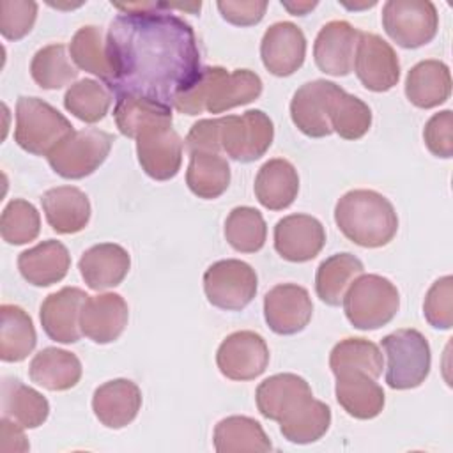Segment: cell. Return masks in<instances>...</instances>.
Masks as SVG:
<instances>
[{
  "label": "cell",
  "mask_w": 453,
  "mask_h": 453,
  "mask_svg": "<svg viewBox=\"0 0 453 453\" xmlns=\"http://www.w3.org/2000/svg\"><path fill=\"white\" fill-rule=\"evenodd\" d=\"M111 96L113 94L104 83L83 78L65 90L64 108L81 122L96 124L106 117L111 106Z\"/></svg>",
  "instance_id": "39"
},
{
  "label": "cell",
  "mask_w": 453,
  "mask_h": 453,
  "mask_svg": "<svg viewBox=\"0 0 453 453\" xmlns=\"http://www.w3.org/2000/svg\"><path fill=\"white\" fill-rule=\"evenodd\" d=\"M267 225L264 216L255 207H234L225 219V239L241 253H257L264 248Z\"/></svg>",
  "instance_id": "40"
},
{
  "label": "cell",
  "mask_w": 453,
  "mask_h": 453,
  "mask_svg": "<svg viewBox=\"0 0 453 453\" xmlns=\"http://www.w3.org/2000/svg\"><path fill=\"white\" fill-rule=\"evenodd\" d=\"M255 196L269 211L290 207L299 191V175L287 159L274 157L265 161L255 177Z\"/></svg>",
  "instance_id": "28"
},
{
  "label": "cell",
  "mask_w": 453,
  "mask_h": 453,
  "mask_svg": "<svg viewBox=\"0 0 453 453\" xmlns=\"http://www.w3.org/2000/svg\"><path fill=\"white\" fill-rule=\"evenodd\" d=\"M216 365L230 380H253L269 365V347L255 331H235L219 343Z\"/></svg>",
  "instance_id": "11"
},
{
  "label": "cell",
  "mask_w": 453,
  "mask_h": 453,
  "mask_svg": "<svg viewBox=\"0 0 453 453\" xmlns=\"http://www.w3.org/2000/svg\"><path fill=\"white\" fill-rule=\"evenodd\" d=\"M262 94V80L255 71H226L219 65H205L191 88L177 96L173 108L179 113L198 115L202 111L223 113L248 104Z\"/></svg>",
  "instance_id": "2"
},
{
  "label": "cell",
  "mask_w": 453,
  "mask_h": 453,
  "mask_svg": "<svg viewBox=\"0 0 453 453\" xmlns=\"http://www.w3.org/2000/svg\"><path fill=\"white\" fill-rule=\"evenodd\" d=\"M264 67L274 76H290L304 62L306 37L292 21L273 23L260 42Z\"/></svg>",
  "instance_id": "18"
},
{
  "label": "cell",
  "mask_w": 453,
  "mask_h": 453,
  "mask_svg": "<svg viewBox=\"0 0 453 453\" xmlns=\"http://www.w3.org/2000/svg\"><path fill=\"white\" fill-rule=\"evenodd\" d=\"M2 451H27L30 446H28V441L23 434V426L18 425L16 421L9 419V418H4L2 416Z\"/></svg>",
  "instance_id": "49"
},
{
  "label": "cell",
  "mask_w": 453,
  "mask_h": 453,
  "mask_svg": "<svg viewBox=\"0 0 453 453\" xmlns=\"http://www.w3.org/2000/svg\"><path fill=\"white\" fill-rule=\"evenodd\" d=\"M142 407V391L129 379H113L96 388L92 396V411L106 428H124Z\"/></svg>",
  "instance_id": "22"
},
{
  "label": "cell",
  "mask_w": 453,
  "mask_h": 453,
  "mask_svg": "<svg viewBox=\"0 0 453 453\" xmlns=\"http://www.w3.org/2000/svg\"><path fill=\"white\" fill-rule=\"evenodd\" d=\"M81 372L78 356L58 347L39 350L28 366L30 380L48 391H67L74 388L81 379Z\"/></svg>",
  "instance_id": "29"
},
{
  "label": "cell",
  "mask_w": 453,
  "mask_h": 453,
  "mask_svg": "<svg viewBox=\"0 0 453 453\" xmlns=\"http://www.w3.org/2000/svg\"><path fill=\"white\" fill-rule=\"evenodd\" d=\"M363 262L352 253H336L326 258L315 274V292L319 299L329 306H338L343 301L347 288L363 274Z\"/></svg>",
  "instance_id": "34"
},
{
  "label": "cell",
  "mask_w": 453,
  "mask_h": 453,
  "mask_svg": "<svg viewBox=\"0 0 453 453\" xmlns=\"http://www.w3.org/2000/svg\"><path fill=\"white\" fill-rule=\"evenodd\" d=\"M69 267L71 255L57 239L42 241L18 257V269L23 280L34 287H50L62 281Z\"/></svg>",
  "instance_id": "24"
},
{
  "label": "cell",
  "mask_w": 453,
  "mask_h": 453,
  "mask_svg": "<svg viewBox=\"0 0 453 453\" xmlns=\"http://www.w3.org/2000/svg\"><path fill=\"white\" fill-rule=\"evenodd\" d=\"M423 315L435 329H451L453 326V278L442 276L432 283L425 296Z\"/></svg>",
  "instance_id": "44"
},
{
  "label": "cell",
  "mask_w": 453,
  "mask_h": 453,
  "mask_svg": "<svg viewBox=\"0 0 453 453\" xmlns=\"http://www.w3.org/2000/svg\"><path fill=\"white\" fill-rule=\"evenodd\" d=\"M331 425V409L313 396L299 409L280 421L281 435L294 444H310L319 441Z\"/></svg>",
  "instance_id": "38"
},
{
  "label": "cell",
  "mask_w": 453,
  "mask_h": 453,
  "mask_svg": "<svg viewBox=\"0 0 453 453\" xmlns=\"http://www.w3.org/2000/svg\"><path fill=\"white\" fill-rule=\"evenodd\" d=\"M73 131L71 122L50 103L39 97H18L14 140L23 150L48 156Z\"/></svg>",
  "instance_id": "5"
},
{
  "label": "cell",
  "mask_w": 453,
  "mask_h": 453,
  "mask_svg": "<svg viewBox=\"0 0 453 453\" xmlns=\"http://www.w3.org/2000/svg\"><path fill=\"white\" fill-rule=\"evenodd\" d=\"M451 74L449 67L435 58L421 60L411 67L405 78L407 99L423 110L435 108L449 99Z\"/></svg>",
  "instance_id": "27"
},
{
  "label": "cell",
  "mask_w": 453,
  "mask_h": 453,
  "mask_svg": "<svg viewBox=\"0 0 453 453\" xmlns=\"http://www.w3.org/2000/svg\"><path fill=\"white\" fill-rule=\"evenodd\" d=\"M0 359L5 363H19L32 354L37 334L30 315L16 304L0 306Z\"/></svg>",
  "instance_id": "33"
},
{
  "label": "cell",
  "mask_w": 453,
  "mask_h": 453,
  "mask_svg": "<svg viewBox=\"0 0 453 453\" xmlns=\"http://www.w3.org/2000/svg\"><path fill=\"white\" fill-rule=\"evenodd\" d=\"M423 140L426 149L442 159L453 156V113L442 110L428 119L423 129Z\"/></svg>",
  "instance_id": "46"
},
{
  "label": "cell",
  "mask_w": 453,
  "mask_h": 453,
  "mask_svg": "<svg viewBox=\"0 0 453 453\" xmlns=\"http://www.w3.org/2000/svg\"><path fill=\"white\" fill-rule=\"evenodd\" d=\"M50 414V403L34 388L19 379L4 377L2 380V416L16 421L23 428L41 426Z\"/></svg>",
  "instance_id": "31"
},
{
  "label": "cell",
  "mask_w": 453,
  "mask_h": 453,
  "mask_svg": "<svg viewBox=\"0 0 453 453\" xmlns=\"http://www.w3.org/2000/svg\"><path fill=\"white\" fill-rule=\"evenodd\" d=\"M186 184L198 198L214 200L221 196L230 184L228 161L216 152L189 154Z\"/></svg>",
  "instance_id": "35"
},
{
  "label": "cell",
  "mask_w": 453,
  "mask_h": 453,
  "mask_svg": "<svg viewBox=\"0 0 453 453\" xmlns=\"http://www.w3.org/2000/svg\"><path fill=\"white\" fill-rule=\"evenodd\" d=\"M386 354V382L391 389H412L425 382L432 366L428 340L418 329H396L380 342Z\"/></svg>",
  "instance_id": "6"
},
{
  "label": "cell",
  "mask_w": 453,
  "mask_h": 453,
  "mask_svg": "<svg viewBox=\"0 0 453 453\" xmlns=\"http://www.w3.org/2000/svg\"><path fill=\"white\" fill-rule=\"evenodd\" d=\"M313 396L310 384L296 373H276L262 380L255 391L260 414L281 421Z\"/></svg>",
  "instance_id": "21"
},
{
  "label": "cell",
  "mask_w": 453,
  "mask_h": 453,
  "mask_svg": "<svg viewBox=\"0 0 453 453\" xmlns=\"http://www.w3.org/2000/svg\"><path fill=\"white\" fill-rule=\"evenodd\" d=\"M340 232L357 246L380 248L393 241L398 216L393 203L373 189H350L334 205Z\"/></svg>",
  "instance_id": "3"
},
{
  "label": "cell",
  "mask_w": 453,
  "mask_h": 453,
  "mask_svg": "<svg viewBox=\"0 0 453 453\" xmlns=\"http://www.w3.org/2000/svg\"><path fill=\"white\" fill-rule=\"evenodd\" d=\"M69 55L78 69L97 76L104 85L111 81L113 73L106 51V39L99 27L87 25L78 28L71 39Z\"/></svg>",
  "instance_id": "37"
},
{
  "label": "cell",
  "mask_w": 453,
  "mask_h": 453,
  "mask_svg": "<svg viewBox=\"0 0 453 453\" xmlns=\"http://www.w3.org/2000/svg\"><path fill=\"white\" fill-rule=\"evenodd\" d=\"M113 142V134L97 127H85L67 134L46 157L57 175L83 179L104 163Z\"/></svg>",
  "instance_id": "7"
},
{
  "label": "cell",
  "mask_w": 453,
  "mask_h": 453,
  "mask_svg": "<svg viewBox=\"0 0 453 453\" xmlns=\"http://www.w3.org/2000/svg\"><path fill=\"white\" fill-rule=\"evenodd\" d=\"M347 320L363 331L389 324L400 308L398 288L380 274H359L343 296Z\"/></svg>",
  "instance_id": "4"
},
{
  "label": "cell",
  "mask_w": 453,
  "mask_h": 453,
  "mask_svg": "<svg viewBox=\"0 0 453 453\" xmlns=\"http://www.w3.org/2000/svg\"><path fill=\"white\" fill-rule=\"evenodd\" d=\"M113 117L119 131L134 138L147 129L157 126H172V108L159 104L156 101H149L134 96H120L115 99Z\"/></svg>",
  "instance_id": "32"
},
{
  "label": "cell",
  "mask_w": 453,
  "mask_h": 453,
  "mask_svg": "<svg viewBox=\"0 0 453 453\" xmlns=\"http://www.w3.org/2000/svg\"><path fill=\"white\" fill-rule=\"evenodd\" d=\"M129 267V253L115 242H101L88 248L78 262L80 274L92 290H106L120 285Z\"/></svg>",
  "instance_id": "23"
},
{
  "label": "cell",
  "mask_w": 453,
  "mask_h": 453,
  "mask_svg": "<svg viewBox=\"0 0 453 453\" xmlns=\"http://www.w3.org/2000/svg\"><path fill=\"white\" fill-rule=\"evenodd\" d=\"M39 230L41 216L30 202L23 198H12L4 207L0 219V234L7 244H27L39 235Z\"/></svg>",
  "instance_id": "43"
},
{
  "label": "cell",
  "mask_w": 453,
  "mask_h": 453,
  "mask_svg": "<svg viewBox=\"0 0 453 453\" xmlns=\"http://www.w3.org/2000/svg\"><path fill=\"white\" fill-rule=\"evenodd\" d=\"M326 244L322 223L310 214H290L274 226V250L288 262H308Z\"/></svg>",
  "instance_id": "16"
},
{
  "label": "cell",
  "mask_w": 453,
  "mask_h": 453,
  "mask_svg": "<svg viewBox=\"0 0 453 453\" xmlns=\"http://www.w3.org/2000/svg\"><path fill=\"white\" fill-rule=\"evenodd\" d=\"M334 395L342 409L356 419L377 418L384 409V391L365 372H343L334 375Z\"/></svg>",
  "instance_id": "26"
},
{
  "label": "cell",
  "mask_w": 453,
  "mask_h": 453,
  "mask_svg": "<svg viewBox=\"0 0 453 453\" xmlns=\"http://www.w3.org/2000/svg\"><path fill=\"white\" fill-rule=\"evenodd\" d=\"M382 27L402 48L428 44L439 28V14L430 0H388L382 7Z\"/></svg>",
  "instance_id": "8"
},
{
  "label": "cell",
  "mask_w": 453,
  "mask_h": 453,
  "mask_svg": "<svg viewBox=\"0 0 453 453\" xmlns=\"http://www.w3.org/2000/svg\"><path fill=\"white\" fill-rule=\"evenodd\" d=\"M71 60L64 44H48L35 51L30 62V74L41 88H62L78 78V67Z\"/></svg>",
  "instance_id": "41"
},
{
  "label": "cell",
  "mask_w": 453,
  "mask_h": 453,
  "mask_svg": "<svg viewBox=\"0 0 453 453\" xmlns=\"http://www.w3.org/2000/svg\"><path fill=\"white\" fill-rule=\"evenodd\" d=\"M354 71L372 92L391 90L400 80V62L393 46L373 32H361L354 55Z\"/></svg>",
  "instance_id": "12"
},
{
  "label": "cell",
  "mask_w": 453,
  "mask_h": 453,
  "mask_svg": "<svg viewBox=\"0 0 453 453\" xmlns=\"http://www.w3.org/2000/svg\"><path fill=\"white\" fill-rule=\"evenodd\" d=\"M111 5L122 11L106 34L111 81L117 97L134 96L173 108L177 96L200 74V50L188 21L170 12L166 2Z\"/></svg>",
  "instance_id": "1"
},
{
  "label": "cell",
  "mask_w": 453,
  "mask_h": 453,
  "mask_svg": "<svg viewBox=\"0 0 453 453\" xmlns=\"http://www.w3.org/2000/svg\"><path fill=\"white\" fill-rule=\"evenodd\" d=\"M258 278L255 269L237 258L218 260L203 273V292L207 301L226 311L246 308L257 294Z\"/></svg>",
  "instance_id": "9"
},
{
  "label": "cell",
  "mask_w": 453,
  "mask_h": 453,
  "mask_svg": "<svg viewBox=\"0 0 453 453\" xmlns=\"http://www.w3.org/2000/svg\"><path fill=\"white\" fill-rule=\"evenodd\" d=\"M221 150L230 159L251 163L260 159L274 138V124L262 110H248L242 115L219 117Z\"/></svg>",
  "instance_id": "10"
},
{
  "label": "cell",
  "mask_w": 453,
  "mask_h": 453,
  "mask_svg": "<svg viewBox=\"0 0 453 453\" xmlns=\"http://www.w3.org/2000/svg\"><path fill=\"white\" fill-rule=\"evenodd\" d=\"M42 211L48 225L57 234L81 232L90 219L88 196L74 186H57L48 189L42 198Z\"/></svg>",
  "instance_id": "25"
},
{
  "label": "cell",
  "mask_w": 453,
  "mask_h": 453,
  "mask_svg": "<svg viewBox=\"0 0 453 453\" xmlns=\"http://www.w3.org/2000/svg\"><path fill=\"white\" fill-rule=\"evenodd\" d=\"M37 4L32 0H4L0 4V32L7 41H19L34 28Z\"/></svg>",
  "instance_id": "45"
},
{
  "label": "cell",
  "mask_w": 453,
  "mask_h": 453,
  "mask_svg": "<svg viewBox=\"0 0 453 453\" xmlns=\"http://www.w3.org/2000/svg\"><path fill=\"white\" fill-rule=\"evenodd\" d=\"M331 129L343 140L363 138L372 126V110L357 96L347 94L343 88L336 94L329 111Z\"/></svg>",
  "instance_id": "42"
},
{
  "label": "cell",
  "mask_w": 453,
  "mask_h": 453,
  "mask_svg": "<svg viewBox=\"0 0 453 453\" xmlns=\"http://www.w3.org/2000/svg\"><path fill=\"white\" fill-rule=\"evenodd\" d=\"M281 5L294 16H304L308 14L311 9L317 7V2H285L281 0Z\"/></svg>",
  "instance_id": "50"
},
{
  "label": "cell",
  "mask_w": 453,
  "mask_h": 453,
  "mask_svg": "<svg viewBox=\"0 0 453 453\" xmlns=\"http://www.w3.org/2000/svg\"><path fill=\"white\" fill-rule=\"evenodd\" d=\"M340 90V85L327 80H313L301 85L290 101L294 126L310 138L329 136L333 133L329 111L333 99Z\"/></svg>",
  "instance_id": "13"
},
{
  "label": "cell",
  "mask_w": 453,
  "mask_h": 453,
  "mask_svg": "<svg viewBox=\"0 0 453 453\" xmlns=\"http://www.w3.org/2000/svg\"><path fill=\"white\" fill-rule=\"evenodd\" d=\"M127 319L129 308L120 294L87 296L80 313V329L94 343H111L124 333Z\"/></svg>",
  "instance_id": "17"
},
{
  "label": "cell",
  "mask_w": 453,
  "mask_h": 453,
  "mask_svg": "<svg viewBox=\"0 0 453 453\" xmlns=\"http://www.w3.org/2000/svg\"><path fill=\"white\" fill-rule=\"evenodd\" d=\"M219 131H221L219 117L218 119H202V120L195 122L184 140V147H186L188 154H193V152L219 154V150H221Z\"/></svg>",
  "instance_id": "47"
},
{
  "label": "cell",
  "mask_w": 453,
  "mask_h": 453,
  "mask_svg": "<svg viewBox=\"0 0 453 453\" xmlns=\"http://www.w3.org/2000/svg\"><path fill=\"white\" fill-rule=\"evenodd\" d=\"M218 11L226 19L228 23L235 27H251L262 21L265 11H267V2H258V0H219Z\"/></svg>",
  "instance_id": "48"
},
{
  "label": "cell",
  "mask_w": 453,
  "mask_h": 453,
  "mask_svg": "<svg viewBox=\"0 0 453 453\" xmlns=\"http://www.w3.org/2000/svg\"><path fill=\"white\" fill-rule=\"evenodd\" d=\"M218 453H267L273 444L262 425L250 416L223 418L214 428Z\"/></svg>",
  "instance_id": "30"
},
{
  "label": "cell",
  "mask_w": 453,
  "mask_h": 453,
  "mask_svg": "<svg viewBox=\"0 0 453 453\" xmlns=\"http://www.w3.org/2000/svg\"><path fill=\"white\" fill-rule=\"evenodd\" d=\"M329 368L334 375L343 372H365L377 379L382 375L384 356L379 345L366 338H345L333 347Z\"/></svg>",
  "instance_id": "36"
},
{
  "label": "cell",
  "mask_w": 453,
  "mask_h": 453,
  "mask_svg": "<svg viewBox=\"0 0 453 453\" xmlns=\"http://www.w3.org/2000/svg\"><path fill=\"white\" fill-rule=\"evenodd\" d=\"M313 303L308 290L297 283H280L264 297V317L276 334H296L311 320Z\"/></svg>",
  "instance_id": "14"
},
{
  "label": "cell",
  "mask_w": 453,
  "mask_h": 453,
  "mask_svg": "<svg viewBox=\"0 0 453 453\" xmlns=\"http://www.w3.org/2000/svg\"><path fill=\"white\" fill-rule=\"evenodd\" d=\"M359 34L361 30L343 19L326 23L317 34L313 44L317 67L331 76H347L354 67Z\"/></svg>",
  "instance_id": "19"
},
{
  "label": "cell",
  "mask_w": 453,
  "mask_h": 453,
  "mask_svg": "<svg viewBox=\"0 0 453 453\" xmlns=\"http://www.w3.org/2000/svg\"><path fill=\"white\" fill-rule=\"evenodd\" d=\"M182 149L184 143L172 126H157L136 136L138 163L154 180H170L179 173Z\"/></svg>",
  "instance_id": "15"
},
{
  "label": "cell",
  "mask_w": 453,
  "mask_h": 453,
  "mask_svg": "<svg viewBox=\"0 0 453 453\" xmlns=\"http://www.w3.org/2000/svg\"><path fill=\"white\" fill-rule=\"evenodd\" d=\"M87 294L78 287H64L50 294L39 311L44 333L58 343H76L81 338L80 313Z\"/></svg>",
  "instance_id": "20"
}]
</instances>
